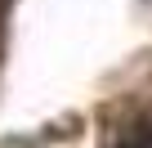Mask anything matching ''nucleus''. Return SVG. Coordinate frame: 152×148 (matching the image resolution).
Wrapping results in <instances>:
<instances>
[{"label":"nucleus","instance_id":"nucleus-1","mask_svg":"<svg viewBox=\"0 0 152 148\" xmlns=\"http://www.w3.org/2000/svg\"><path fill=\"white\" fill-rule=\"evenodd\" d=\"M107 148H152V121L148 117H134V121L116 126L107 135Z\"/></svg>","mask_w":152,"mask_h":148}]
</instances>
